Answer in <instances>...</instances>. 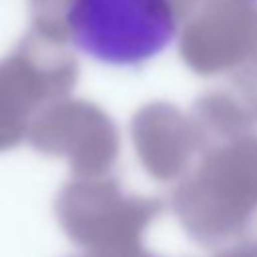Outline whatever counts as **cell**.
<instances>
[{
    "label": "cell",
    "mask_w": 257,
    "mask_h": 257,
    "mask_svg": "<svg viewBox=\"0 0 257 257\" xmlns=\"http://www.w3.org/2000/svg\"><path fill=\"white\" fill-rule=\"evenodd\" d=\"M171 205L199 245H223L249 233L257 219V137L203 151L175 187Z\"/></svg>",
    "instance_id": "1"
},
{
    "label": "cell",
    "mask_w": 257,
    "mask_h": 257,
    "mask_svg": "<svg viewBox=\"0 0 257 257\" xmlns=\"http://www.w3.org/2000/svg\"><path fill=\"white\" fill-rule=\"evenodd\" d=\"M62 20L68 42L108 66H141L179 34L173 0H66Z\"/></svg>",
    "instance_id": "2"
},
{
    "label": "cell",
    "mask_w": 257,
    "mask_h": 257,
    "mask_svg": "<svg viewBox=\"0 0 257 257\" xmlns=\"http://www.w3.org/2000/svg\"><path fill=\"white\" fill-rule=\"evenodd\" d=\"M157 197L126 193L108 175L72 177L58 193L54 215L66 237L90 253H114L141 245L161 215Z\"/></svg>",
    "instance_id": "3"
},
{
    "label": "cell",
    "mask_w": 257,
    "mask_h": 257,
    "mask_svg": "<svg viewBox=\"0 0 257 257\" xmlns=\"http://www.w3.org/2000/svg\"><path fill=\"white\" fill-rule=\"evenodd\" d=\"M26 141L42 155L64 159L72 177L108 175L120 151L110 118L84 102L46 110L30 122Z\"/></svg>",
    "instance_id": "4"
},
{
    "label": "cell",
    "mask_w": 257,
    "mask_h": 257,
    "mask_svg": "<svg viewBox=\"0 0 257 257\" xmlns=\"http://www.w3.org/2000/svg\"><path fill=\"white\" fill-rule=\"evenodd\" d=\"M131 135L143 169L155 181L181 179L191 169L193 157L201 155L195 122L167 104L143 108L133 118Z\"/></svg>",
    "instance_id": "5"
},
{
    "label": "cell",
    "mask_w": 257,
    "mask_h": 257,
    "mask_svg": "<svg viewBox=\"0 0 257 257\" xmlns=\"http://www.w3.org/2000/svg\"><path fill=\"white\" fill-rule=\"evenodd\" d=\"M215 257H257V235L239 239L235 245L221 249Z\"/></svg>",
    "instance_id": "6"
},
{
    "label": "cell",
    "mask_w": 257,
    "mask_h": 257,
    "mask_svg": "<svg viewBox=\"0 0 257 257\" xmlns=\"http://www.w3.org/2000/svg\"><path fill=\"white\" fill-rule=\"evenodd\" d=\"M137 257H157V255H151L149 251H141V253H139Z\"/></svg>",
    "instance_id": "7"
},
{
    "label": "cell",
    "mask_w": 257,
    "mask_h": 257,
    "mask_svg": "<svg viewBox=\"0 0 257 257\" xmlns=\"http://www.w3.org/2000/svg\"><path fill=\"white\" fill-rule=\"evenodd\" d=\"M80 257H96V255H94V253H90V251H88V253H86V255H80Z\"/></svg>",
    "instance_id": "8"
},
{
    "label": "cell",
    "mask_w": 257,
    "mask_h": 257,
    "mask_svg": "<svg viewBox=\"0 0 257 257\" xmlns=\"http://www.w3.org/2000/svg\"><path fill=\"white\" fill-rule=\"evenodd\" d=\"M253 2H257V0H253Z\"/></svg>",
    "instance_id": "9"
}]
</instances>
